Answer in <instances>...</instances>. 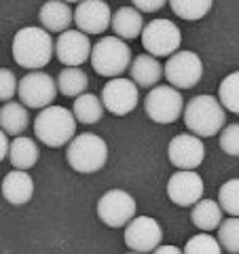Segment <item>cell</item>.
Returning <instances> with one entry per match:
<instances>
[{
	"mask_svg": "<svg viewBox=\"0 0 239 254\" xmlns=\"http://www.w3.org/2000/svg\"><path fill=\"white\" fill-rule=\"evenodd\" d=\"M53 41L45 28H21L13 38V60L21 68L41 70L53 58Z\"/></svg>",
	"mask_w": 239,
	"mask_h": 254,
	"instance_id": "cell-1",
	"label": "cell"
},
{
	"mask_svg": "<svg viewBox=\"0 0 239 254\" xmlns=\"http://www.w3.org/2000/svg\"><path fill=\"white\" fill-rule=\"evenodd\" d=\"M184 125L197 138H212L225 129L227 113L220 100L212 95H195L184 108Z\"/></svg>",
	"mask_w": 239,
	"mask_h": 254,
	"instance_id": "cell-2",
	"label": "cell"
},
{
	"mask_svg": "<svg viewBox=\"0 0 239 254\" xmlns=\"http://www.w3.org/2000/svg\"><path fill=\"white\" fill-rule=\"evenodd\" d=\"M76 117L63 106H49L34 119V136L49 148L70 144L76 136Z\"/></svg>",
	"mask_w": 239,
	"mask_h": 254,
	"instance_id": "cell-3",
	"label": "cell"
},
{
	"mask_svg": "<svg viewBox=\"0 0 239 254\" xmlns=\"http://www.w3.org/2000/svg\"><path fill=\"white\" fill-rule=\"evenodd\" d=\"M66 159L70 168L78 174H93L106 165L108 146L95 133H78L66 148Z\"/></svg>",
	"mask_w": 239,
	"mask_h": 254,
	"instance_id": "cell-4",
	"label": "cell"
},
{
	"mask_svg": "<svg viewBox=\"0 0 239 254\" xmlns=\"http://www.w3.org/2000/svg\"><path fill=\"white\" fill-rule=\"evenodd\" d=\"M91 66L98 74L117 78L121 76L127 66H131V49L119 36H104L100 43L93 45L91 51Z\"/></svg>",
	"mask_w": 239,
	"mask_h": 254,
	"instance_id": "cell-5",
	"label": "cell"
},
{
	"mask_svg": "<svg viewBox=\"0 0 239 254\" xmlns=\"http://www.w3.org/2000/svg\"><path fill=\"white\" fill-rule=\"evenodd\" d=\"M184 102L176 87L172 85H157L150 89V93L144 100V110L146 115L153 119L155 123H174L178 121L180 115H184Z\"/></svg>",
	"mask_w": 239,
	"mask_h": 254,
	"instance_id": "cell-6",
	"label": "cell"
},
{
	"mask_svg": "<svg viewBox=\"0 0 239 254\" xmlns=\"http://www.w3.org/2000/svg\"><path fill=\"white\" fill-rule=\"evenodd\" d=\"M58 91H60L58 81H53V76L43 72V70H34V72L26 74L19 81L17 95L26 108L45 110L53 106V100L58 98Z\"/></svg>",
	"mask_w": 239,
	"mask_h": 254,
	"instance_id": "cell-7",
	"label": "cell"
},
{
	"mask_svg": "<svg viewBox=\"0 0 239 254\" xmlns=\"http://www.w3.org/2000/svg\"><path fill=\"white\" fill-rule=\"evenodd\" d=\"M180 43H182L180 30L170 19L148 21L144 32H142V45L155 58H167V55L172 58L174 53H178Z\"/></svg>",
	"mask_w": 239,
	"mask_h": 254,
	"instance_id": "cell-8",
	"label": "cell"
},
{
	"mask_svg": "<svg viewBox=\"0 0 239 254\" xmlns=\"http://www.w3.org/2000/svg\"><path fill=\"white\" fill-rule=\"evenodd\" d=\"M163 72H165L163 76L172 87H176V89H190V87H195L201 81L203 64L199 60V55L193 51H178L165 62Z\"/></svg>",
	"mask_w": 239,
	"mask_h": 254,
	"instance_id": "cell-9",
	"label": "cell"
},
{
	"mask_svg": "<svg viewBox=\"0 0 239 254\" xmlns=\"http://www.w3.org/2000/svg\"><path fill=\"white\" fill-rule=\"evenodd\" d=\"M98 216L104 225L113 229L127 227L135 216V199L121 189L108 190L98 201Z\"/></svg>",
	"mask_w": 239,
	"mask_h": 254,
	"instance_id": "cell-10",
	"label": "cell"
},
{
	"mask_svg": "<svg viewBox=\"0 0 239 254\" xmlns=\"http://www.w3.org/2000/svg\"><path fill=\"white\" fill-rule=\"evenodd\" d=\"M161 225L150 216H135L125 229V244L131 252L148 254L161 246Z\"/></svg>",
	"mask_w": 239,
	"mask_h": 254,
	"instance_id": "cell-11",
	"label": "cell"
},
{
	"mask_svg": "<svg viewBox=\"0 0 239 254\" xmlns=\"http://www.w3.org/2000/svg\"><path fill=\"white\" fill-rule=\"evenodd\" d=\"M140 93L138 85L129 78H110L102 89V102L106 110H110L117 117H125L138 106Z\"/></svg>",
	"mask_w": 239,
	"mask_h": 254,
	"instance_id": "cell-12",
	"label": "cell"
},
{
	"mask_svg": "<svg viewBox=\"0 0 239 254\" xmlns=\"http://www.w3.org/2000/svg\"><path fill=\"white\" fill-rule=\"evenodd\" d=\"M91 41L81 30H68L60 34L55 43V55L66 68H78L87 60H91Z\"/></svg>",
	"mask_w": 239,
	"mask_h": 254,
	"instance_id": "cell-13",
	"label": "cell"
},
{
	"mask_svg": "<svg viewBox=\"0 0 239 254\" xmlns=\"http://www.w3.org/2000/svg\"><path fill=\"white\" fill-rule=\"evenodd\" d=\"M167 197L180 205V208H188V205H197L203 197V180L193 170H178L167 182Z\"/></svg>",
	"mask_w": 239,
	"mask_h": 254,
	"instance_id": "cell-14",
	"label": "cell"
},
{
	"mask_svg": "<svg viewBox=\"0 0 239 254\" xmlns=\"http://www.w3.org/2000/svg\"><path fill=\"white\" fill-rule=\"evenodd\" d=\"M167 157H170L172 165L178 170H197L203 163L205 148L203 142L193 133H180V136L172 138L170 146H167Z\"/></svg>",
	"mask_w": 239,
	"mask_h": 254,
	"instance_id": "cell-15",
	"label": "cell"
},
{
	"mask_svg": "<svg viewBox=\"0 0 239 254\" xmlns=\"http://www.w3.org/2000/svg\"><path fill=\"white\" fill-rule=\"evenodd\" d=\"M74 23L76 28L89 34H102L106 28L113 23V15H110V6L104 0H85L76 6L74 11Z\"/></svg>",
	"mask_w": 239,
	"mask_h": 254,
	"instance_id": "cell-16",
	"label": "cell"
},
{
	"mask_svg": "<svg viewBox=\"0 0 239 254\" xmlns=\"http://www.w3.org/2000/svg\"><path fill=\"white\" fill-rule=\"evenodd\" d=\"M34 195V180L28 172L13 170L2 178V197L13 205H23Z\"/></svg>",
	"mask_w": 239,
	"mask_h": 254,
	"instance_id": "cell-17",
	"label": "cell"
},
{
	"mask_svg": "<svg viewBox=\"0 0 239 254\" xmlns=\"http://www.w3.org/2000/svg\"><path fill=\"white\" fill-rule=\"evenodd\" d=\"M38 19H41L43 28L47 32L63 34V32H68L70 23L74 21V13L68 6V2H63V0H49V2H45L41 6Z\"/></svg>",
	"mask_w": 239,
	"mask_h": 254,
	"instance_id": "cell-18",
	"label": "cell"
},
{
	"mask_svg": "<svg viewBox=\"0 0 239 254\" xmlns=\"http://www.w3.org/2000/svg\"><path fill=\"white\" fill-rule=\"evenodd\" d=\"M110 28H113V32L119 38L131 41V38L142 36V32H144L146 26H144L142 13L135 9V6H121V9L115 11Z\"/></svg>",
	"mask_w": 239,
	"mask_h": 254,
	"instance_id": "cell-19",
	"label": "cell"
},
{
	"mask_svg": "<svg viewBox=\"0 0 239 254\" xmlns=\"http://www.w3.org/2000/svg\"><path fill=\"white\" fill-rule=\"evenodd\" d=\"M129 72H131V81L138 87H157V83L161 81V74H165L161 70V64L150 53L138 55L131 62Z\"/></svg>",
	"mask_w": 239,
	"mask_h": 254,
	"instance_id": "cell-20",
	"label": "cell"
},
{
	"mask_svg": "<svg viewBox=\"0 0 239 254\" xmlns=\"http://www.w3.org/2000/svg\"><path fill=\"white\" fill-rule=\"evenodd\" d=\"M222 210L218 201L214 199H201L197 205H193L190 212V222L199 229V231L208 233V231H216L222 225Z\"/></svg>",
	"mask_w": 239,
	"mask_h": 254,
	"instance_id": "cell-21",
	"label": "cell"
},
{
	"mask_svg": "<svg viewBox=\"0 0 239 254\" xmlns=\"http://www.w3.org/2000/svg\"><path fill=\"white\" fill-rule=\"evenodd\" d=\"M30 123V117H28V110L19 102H6L0 110V125H2V131L6 136H15L19 138L26 127Z\"/></svg>",
	"mask_w": 239,
	"mask_h": 254,
	"instance_id": "cell-22",
	"label": "cell"
},
{
	"mask_svg": "<svg viewBox=\"0 0 239 254\" xmlns=\"http://www.w3.org/2000/svg\"><path fill=\"white\" fill-rule=\"evenodd\" d=\"M9 161L15 170H23L28 172L30 168H34L38 161V146L34 140H30L26 136H19L11 142V150H9Z\"/></svg>",
	"mask_w": 239,
	"mask_h": 254,
	"instance_id": "cell-23",
	"label": "cell"
},
{
	"mask_svg": "<svg viewBox=\"0 0 239 254\" xmlns=\"http://www.w3.org/2000/svg\"><path fill=\"white\" fill-rule=\"evenodd\" d=\"M104 102H102L98 95L93 93H83L74 100V106H72V113L76 117L78 123H85V125H93L98 123L102 117H104Z\"/></svg>",
	"mask_w": 239,
	"mask_h": 254,
	"instance_id": "cell-24",
	"label": "cell"
},
{
	"mask_svg": "<svg viewBox=\"0 0 239 254\" xmlns=\"http://www.w3.org/2000/svg\"><path fill=\"white\" fill-rule=\"evenodd\" d=\"M87 85H89V78H87V74L81 68H63L58 76V89L66 98L76 100L78 95L85 93Z\"/></svg>",
	"mask_w": 239,
	"mask_h": 254,
	"instance_id": "cell-25",
	"label": "cell"
},
{
	"mask_svg": "<svg viewBox=\"0 0 239 254\" xmlns=\"http://www.w3.org/2000/svg\"><path fill=\"white\" fill-rule=\"evenodd\" d=\"M212 4H214V0H170L172 11L180 19H186V21L205 17L208 11L212 9Z\"/></svg>",
	"mask_w": 239,
	"mask_h": 254,
	"instance_id": "cell-26",
	"label": "cell"
},
{
	"mask_svg": "<svg viewBox=\"0 0 239 254\" xmlns=\"http://www.w3.org/2000/svg\"><path fill=\"white\" fill-rule=\"evenodd\" d=\"M218 100L229 113L239 115V70L222 78L218 87Z\"/></svg>",
	"mask_w": 239,
	"mask_h": 254,
	"instance_id": "cell-27",
	"label": "cell"
},
{
	"mask_svg": "<svg viewBox=\"0 0 239 254\" xmlns=\"http://www.w3.org/2000/svg\"><path fill=\"white\" fill-rule=\"evenodd\" d=\"M218 242L231 254H239V216L222 220V225L218 227Z\"/></svg>",
	"mask_w": 239,
	"mask_h": 254,
	"instance_id": "cell-28",
	"label": "cell"
},
{
	"mask_svg": "<svg viewBox=\"0 0 239 254\" xmlns=\"http://www.w3.org/2000/svg\"><path fill=\"white\" fill-rule=\"evenodd\" d=\"M184 254H222V246L210 233H197L186 242Z\"/></svg>",
	"mask_w": 239,
	"mask_h": 254,
	"instance_id": "cell-29",
	"label": "cell"
},
{
	"mask_svg": "<svg viewBox=\"0 0 239 254\" xmlns=\"http://www.w3.org/2000/svg\"><path fill=\"white\" fill-rule=\"evenodd\" d=\"M218 203L231 216H239V178L227 180L218 190Z\"/></svg>",
	"mask_w": 239,
	"mask_h": 254,
	"instance_id": "cell-30",
	"label": "cell"
},
{
	"mask_svg": "<svg viewBox=\"0 0 239 254\" xmlns=\"http://www.w3.org/2000/svg\"><path fill=\"white\" fill-rule=\"evenodd\" d=\"M220 148L231 157H239V123H231L220 131Z\"/></svg>",
	"mask_w": 239,
	"mask_h": 254,
	"instance_id": "cell-31",
	"label": "cell"
},
{
	"mask_svg": "<svg viewBox=\"0 0 239 254\" xmlns=\"http://www.w3.org/2000/svg\"><path fill=\"white\" fill-rule=\"evenodd\" d=\"M17 89H19V83H17V78H15V74L9 68H2L0 70V100L6 104V102L17 93Z\"/></svg>",
	"mask_w": 239,
	"mask_h": 254,
	"instance_id": "cell-32",
	"label": "cell"
},
{
	"mask_svg": "<svg viewBox=\"0 0 239 254\" xmlns=\"http://www.w3.org/2000/svg\"><path fill=\"white\" fill-rule=\"evenodd\" d=\"M131 2H133V6L140 13L142 11H144V13H155L159 9H163V4L170 2V0H131Z\"/></svg>",
	"mask_w": 239,
	"mask_h": 254,
	"instance_id": "cell-33",
	"label": "cell"
},
{
	"mask_svg": "<svg viewBox=\"0 0 239 254\" xmlns=\"http://www.w3.org/2000/svg\"><path fill=\"white\" fill-rule=\"evenodd\" d=\"M153 254H184V252L180 248H176V246H159Z\"/></svg>",
	"mask_w": 239,
	"mask_h": 254,
	"instance_id": "cell-34",
	"label": "cell"
},
{
	"mask_svg": "<svg viewBox=\"0 0 239 254\" xmlns=\"http://www.w3.org/2000/svg\"><path fill=\"white\" fill-rule=\"evenodd\" d=\"M0 142H2V146H0V157H2V159H6V155H9L11 146H6V133H4V131L0 133Z\"/></svg>",
	"mask_w": 239,
	"mask_h": 254,
	"instance_id": "cell-35",
	"label": "cell"
},
{
	"mask_svg": "<svg viewBox=\"0 0 239 254\" xmlns=\"http://www.w3.org/2000/svg\"><path fill=\"white\" fill-rule=\"evenodd\" d=\"M63 2H78L81 4V2H85V0H63Z\"/></svg>",
	"mask_w": 239,
	"mask_h": 254,
	"instance_id": "cell-36",
	"label": "cell"
},
{
	"mask_svg": "<svg viewBox=\"0 0 239 254\" xmlns=\"http://www.w3.org/2000/svg\"><path fill=\"white\" fill-rule=\"evenodd\" d=\"M127 254H138V252H127Z\"/></svg>",
	"mask_w": 239,
	"mask_h": 254,
	"instance_id": "cell-37",
	"label": "cell"
}]
</instances>
